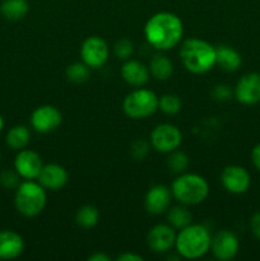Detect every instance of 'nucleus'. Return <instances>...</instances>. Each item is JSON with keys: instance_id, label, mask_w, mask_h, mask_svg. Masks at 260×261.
I'll list each match as a JSON object with an SVG mask.
<instances>
[{"instance_id": "obj_1", "label": "nucleus", "mask_w": 260, "mask_h": 261, "mask_svg": "<svg viewBox=\"0 0 260 261\" xmlns=\"http://www.w3.org/2000/svg\"><path fill=\"white\" fill-rule=\"evenodd\" d=\"M147 42L154 50L168 51L181 43L184 23L180 17L171 12H158L147 20L144 25Z\"/></svg>"}, {"instance_id": "obj_2", "label": "nucleus", "mask_w": 260, "mask_h": 261, "mask_svg": "<svg viewBox=\"0 0 260 261\" xmlns=\"http://www.w3.org/2000/svg\"><path fill=\"white\" fill-rule=\"evenodd\" d=\"M180 59L188 71L205 74L216 65V47L201 38H188L181 43Z\"/></svg>"}, {"instance_id": "obj_3", "label": "nucleus", "mask_w": 260, "mask_h": 261, "mask_svg": "<svg viewBox=\"0 0 260 261\" xmlns=\"http://www.w3.org/2000/svg\"><path fill=\"white\" fill-rule=\"evenodd\" d=\"M212 234L203 224H189L176 234L175 249L181 257L196 260L211 251Z\"/></svg>"}, {"instance_id": "obj_4", "label": "nucleus", "mask_w": 260, "mask_h": 261, "mask_svg": "<svg viewBox=\"0 0 260 261\" xmlns=\"http://www.w3.org/2000/svg\"><path fill=\"white\" fill-rule=\"evenodd\" d=\"M172 196L186 206L199 205L209 195V185L205 178L196 173H180L171 186Z\"/></svg>"}, {"instance_id": "obj_5", "label": "nucleus", "mask_w": 260, "mask_h": 261, "mask_svg": "<svg viewBox=\"0 0 260 261\" xmlns=\"http://www.w3.org/2000/svg\"><path fill=\"white\" fill-rule=\"evenodd\" d=\"M46 201H47L46 189L41 186L40 182L25 180L15 189L14 205L18 213L22 214L23 217L32 218L38 216L45 209Z\"/></svg>"}, {"instance_id": "obj_6", "label": "nucleus", "mask_w": 260, "mask_h": 261, "mask_svg": "<svg viewBox=\"0 0 260 261\" xmlns=\"http://www.w3.org/2000/svg\"><path fill=\"white\" fill-rule=\"evenodd\" d=\"M122 110L130 119H145L158 110V97L150 89L140 87L125 97Z\"/></svg>"}, {"instance_id": "obj_7", "label": "nucleus", "mask_w": 260, "mask_h": 261, "mask_svg": "<svg viewBox=\"0 0 260 261\" xmlns=\"http://www.w3.org/2000/svg\"><path fill=\"white\" fill-rule=\"evenodd\" d=\"M149 143L160 153H171L178 149L183 143V133L176 125L160 124L152 130Z\"/></svg>"}, {"instance_id": "obj_8", "label": "nucleus", "mask_w": 260, "mask_h": 261, "mask_svg": "<svg viewBox=\"0 0 260 261\" xmlns=\"http://www.w3.org/2000/svg\"><path fill=\"white\" fill-rule=\"evenodd\" d=\"M81 58L91 69L102 68L109 60V46L99 36H91L81 46Z\"/></svg>"}, {"instance_id": "obj_9", "label": "nucleus", "mask_w": 260, "mask_h": 261, "mask_svg": "<svg viewBox=\"0 0 260 261\" xmlns=\"http://www.w3.org/2000/svg\"><path fill=\"white\" fill-rule=\"evenodd\" d=\"M63 121V115L58 107L53 105H43L37 107L31 115V126L41 134L53 133L58 129Z\"/></svg>"}, {"instance_id": "obj_10", "label": "nucleus", "mask_w": 260, "mask_h": 261, "mask_svg": "<svg viewBox=\"0 0 260 261\" xmlns=\"http://www.w3.org/2000/svg\"><path fill=\"white\" fill-rule=\"evenodd\" d=\"M221 184L228 193L240 195L249 190L251 185V177L249 171L242 166H227L221 175Z\"/></svg>"}, {"instance_id": "obj_11", "label": "nucleus", "mask_w": 260, "mask_h": 261, "mask_svg": "<svg viewBox=\"0 0 260 261\" xmlns=\"http://www.w3.org/2000/svg\"><path fill=\"white\" fill-rule=\"evenodd\" d=\"M233 96L241 105L252 106L260 102V74L247 73L236 83Z\"/></svg>"}, {"instance_id": "obj_12", "label": "nucleus", "mask_w": 260, "mask_h": 261, "mask_svg": "<svg viewBox=\"0 0 260 261\" xmlns=\"http://www.w3.org/2000/svg\"><path fill=\"white\" fill-rule=\"evenodd\" d=\"M239 239L232 231L222 229L212 237L211 251L216 259L221 261L232 260L239 252Z\"/></svg>"}, {"instance_id": "obj_13", "label": "nucleus", "mask_w": 260, "mask_h": 261, "mask_svg": "<svg viewBox=\"0 0 260 261\" xmlns=\"http://www.w3.org/2000/svg\"><path fill=\"white\" fill-rule=\"evenodd\" d=\"M43 167L42 158L37 152L31 149L18 150L14 158V170L24 180H36Z\"/></svg>"}, {"instance_id": "obj_14", "label": "nucleus", "mask_w": 260, "mask_h": 261, "mask_svg": "<svg viewBox=\"0 0 260 261\" xmlns=\"http://www.w3.org/2000/svg\"><path fill=\"white\" fill-rule=\"evenodd\" d=\"M176 232L170 224H157L152 227L147 234V245L155 254L168 252L175 247Z\"/></svg>"}, {"instance_id": "obj_15", "label": "nucleus", "mask_w": 260, "mask_h": 261, "mask_svg": "<svg viewBox=\"0 0 260 261\" xmlns=\"http://www.w3.org/2000/svg\"><path fill=\"white\" fill-rule=\"evenodd\" d=\"M172 193L170 189L165 185H154L148 190L144 199L145 211L149 214L160 216L170 209L171 200H172Z\"/></svg>"}, {"instance_id": "obj_16", "label": "nucleus", "mask_w": 260, "mask_h": 261, "mask_svg": "<svg viewBox=\"0 0 260 261\" xmlns=\"http://www.w3.org/2000/svg\"><path fill=\"white\" fill-rule=\"evenodd\" d=\"M37 178L41 186H43L46 190L56 191L63 189L68 184L69 175L63 166L58 163H48L43 165Z\"/></svg>"}, {"instance_id": "obj_17", "label": "nucleus", "mask_w": 260, "mask_h": 261, "mask_svg": "<svg viewBox=\"0 0 260 261\" xmlns=\"http://www.w3.org/2000/svg\"><path fill=\"white\" fill-rule=\"evenodd\" d=\"M120 74L129 86L134 87V88H140L148 83L150 73L149 69L144 64L140 63L139 60L127 59L121 65Z\"/></svg>"}, {"instance_id": "obj_18", "label": "nucleus", "mask_w": 260, "mask_h": 261, "mask_svg": "<svg viewBox=\"0 0 260 261\" xmlns=\"http://www.w3.org/2000/svg\"><path fill=\"white\" fill-rule=\"evenodd\" d=\"M24 250V240L10 229L0 231V260H13L20 256Z\"/></svg>"}, {"instance_id": "obj_19", "label": "nucleus", "mask_w": 260, "mask_h": 261, "mask_svg": "<svg viewBox=\"0 0 260 261\" xmlns=\"http://www.w3.org/2000/svg\"><path fill=\"white\" fill-rule=\"evenodd\" d=\"M242 64V58L239 51L227 45H221L216 47V65L227 73H235L240 69Z\"/></svg>"}, {"instance_id": "obj_20", "label": "nucleus", "mask_w": 260, "mask_h": 261, "mask_svg": "<svg viewBox=\"0 0 260 261\" xmlns=\"http://www.w3.org/2000/svg\"><path fill=\"white\" fill-rule=\"evenodd\" d=\"M149 73L157 81L165 82L172 76L173 74V63L168 56L163 54H155L149 61Z\"/></svg>"}, {"instance_id": "obj_21", "label": "nucleus", "mask_w": 260, "mask_h": 261, "mask_svg": "<svg viewBox=\"0 0 260 261\" xmlns=\"http://www.w3.org/2000/svg\"><path fill=\"white\" fill-rule=\"evenodd\" d=\"M30 5L25 0H4L0 4V14L7 20H20L27 15Z\"/></svg>"}, {"instance_id": "obj_22", "label": "nucleus", "mask_w": 260, "mask_h": 261, "mask_svg": "<svg viewBox=\"0 0 260 261\" xmlns=\"http://www.w3.org/2000/svg\"><path fill=\"white\" fill-rule=\"evenodd\" d=\"M5 142L10 149H24L31 142V130L25 125H15L12 129H9L5 137Z\"/></svg>"}, {"instance_id": "obj_23", "label": "nucleus", "mask_w": 260, "mask_h": 261, "mask_svg": "<svg viewBox=\"0 0 260 261\" xmlns=\"http://www.w3.org/2000/svg\"><path fill=\"white\" fill-rule=\"evenodd\" d=\"M168 223L175 229H183L193 223V214L186 205H177L168 209L167 213Z\"/></svg>"}, {"instance_id": "obj_24", "label": "nucleus", "mask_w": 260, "mask_h": 261, "mask_svg": "<svg viewBox=\"0 0 260 261\" xmlns=\"http://www.w3.org/2000/svg\"><path fill=\"white\" fill-rule=\"evenodd\" d=\"M99 212L94 205L87 204L79 208L75 213V223L82 228H92L98 223Z\"/></svg>"}, {"instance_id": "obj_25", "label": "nucleus", "mask_w": 260, "mask_h": 261, "mask_svg": "<svg viewBox=\"0 0 260 261\" xmlns=\"http://www.w3.org/2000/svg\"><path fill=\"white\" fill-rule=\"evenodd\" d=\"M65 75L66 79L71 83H86L91 78V68L87 64H84L83 61L82 63H73L66 68Z\"/></svg>"}, {"instance_id": "obj_26", "label": "nucleus", "mask_w": 260, "mask_h": 261, "mask_svg": "<svg viewBox=\"0 0 260 261\" xmlns=\"http://www.w3.org/2000/svg\"><path fill=\"white\" fill-rule=\"evenodd\" d=\"M183 106V101L175 93H167L158 97V109L166 115L177 114Z\"/></svg>"}, {"instance_id": "obj_27", "label": "nucleus", "mask_w": 260, "mask_h": 261, "mask_svg": "<svg viewBox=\"0 0 260 261\" xmlns=\"http://www.w3.org/2000/svg\"><path fill=\"white\" fill-rule=\"evenodd\" d=\"M167 167L172 173L180 175L186 171L189 167V157L184 152L180 150H173L170 153V157L167 158Z\"/></svg>"}, {"instance_id": "obj_28", "label": "nucleus", "mask_w": 260, "mask_h": 261, "mask_svg": "<svg viewBox=\"0 0 260 261\" xmlns=\"http://www.w3.org/2000/svg\"><path fill=\"white\" fill-rule=\"evenodd\" d=\"M133 53H134V45L127 38H121L115 43L114 54L120 60H127V59L132 58Z\"/></svg>"}, {"instance_id": "obj_29", "label": "nucleus", "mask_w": 260, "mask_h": 261, "mask_svg": "<svg viewBox=\"0 0 260 261\" xmlns=\"http://www.w3.org/2000/svg\"><path fill=\"white\" fill-rule=\"evenodd\" d=\"M19 178L20 176L15 170H5L0 173V185L8 190H13L19 186Z\"/></svg>"}, {"instance_id": "obj_30", "label": "nucleus", "mask_w": 260, "mask_h": 261, "mask_svg": "<svg viewBox=\"0 0 260 261\" xmlns=\"http://www.w3.org/2000/svg\"><path fill=\"white\" fill-rule=\"evenodd\" d=\"M150 147H152L150 143L145 142V140L143 139H138L132 144V148H130V154H132V157L134 158V160L143 161L145 157H147L148 153H149Z\"/></svg>"}, {"instance_id": "obj_31", "label": "nucleus", "mask_w": 260, "mask_h": 261, "mask_svg": "<svg viewBox=\"0 0 260 261\" xmlns=\"http://www.w3.org/2000/svg\"><path fill=\"white\" fill-rule=\"evenodd\" d=\"M212 94H213L214 98L218 99V101H227V99L231 98L233 92H232V89L229 88L228 86H226V84H218V86L214 87L213 93Z\"/></svg>"}, {"instance_id": "obj_32", "label": "nucleus", "mask_w": 260, "mask_h": 261, "mask_svg": "<svg viewBox=\"0 0 260 261\" xmlns=\"http://www.w3.org/2000/svg\"><path fill=\"white\" fill-rule=\"evenodd\" d=\"M250 229H251L255 239H257L260 241V212L255 213L251 217V219H250Z\"/></svg>"}, {"instance_id": "obj_33", "label": "nucleus", "mask_w": 260, "mask_h": 261, "mask_svg": "<svg viewBox=\"0 0 260 261\" xmlns=\"http://www.w3.org/2000/svg\"><path fill=\"white\" fill-rule=\"evenodd\" d=\"M119 261H143L144 257L139 254H134V252H124V254L119 255L117 259Z\"/></svg>"}, {"instance_id": "obj_34", "label": "nucleus", "mask_w": 260, "mask_h": 261, "mask_svg": "<svg viewBox=\"0 0 260 261\" xmlns=\"http://www.w3.org/2000/svg\"><path fill=\"white\" fill-rule=\"evenodd\" d=\"M251 161H252V165L255 166V168H257V170L260 171V143L252 148Z\"/></svg>"}, {"instance_id": "obj_35", "label": "nucleus", "mask_w": 260, "mask_h": 261, "mask_svg": "<svg viewBox=\"0 0 260 261\" xmlns=\"http://www.w3.org/2000/svg\"><path fill=\"white\" fill-rule=\"evenodd\" d=\"M89 261H110L111 257L109 255H106L105 252H94L93 255L88 257Z\"/></svg>"}, {"instance_id": "obj_36", "label": "nucleus", "mask_w": 260, "mask_h": 261, "mask_svg": "<svg viewBox=\"0 0 260 261\" xmlns=\"http://www.w3.org/2000/svg\"><path fill=\"white\" fill-rule=\"evenodd\" d=\"M3 129H4V119H3V116L0 115V132H2Z\"/></svg>"}]
</instances>
